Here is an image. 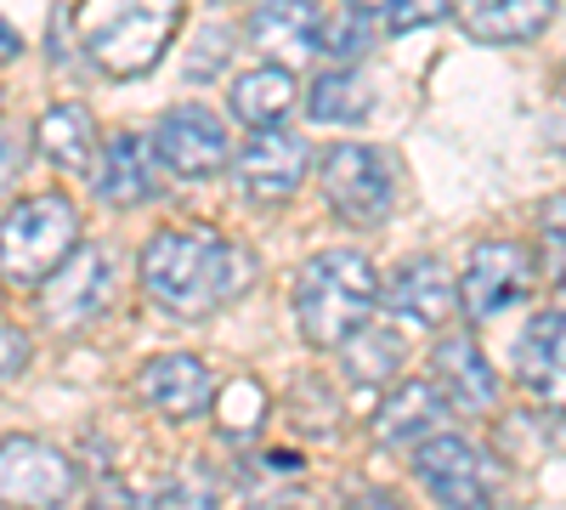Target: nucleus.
Segmentation results:
<instances>
[{
    "instance_id": "1",
    "label": "nucleus",
    "mask_w": 566,
    "mask_h": 510,
    "mask_svg": "<svg viewBox=\"0 0 566 510\" xmlns=\"http://www.w3.org/2000/svg\"><path fill=\"white\" fill-rule=\"evenodd\" d=\"M142 284L170 318H210L255 284V261L210 227H165L142 244Z\"/></svg>"
},
{
    "instance_id": "2",
    "label": "nucleus",
    "mask_w": 566,
    "mask_h": 510,
    "mask_svg": "<svg viewBox=\"0 0 566 510\" xmlns=\"http://www.w3.org/2000/svg\"><path fill=\"white\" fill-rule=\"evenodd\" d=\"M380 272L357 250H317L295 278V318L301 335L317 352H340L352 335L368 330L374 306H380Z\"/></svg>"
},
{
    "instance_id": "3",
    "label": "nucleus",
    "mask_w": 566,
    "mask_h": 510,
    "mask_svg": "<svg viewBox=\"0 0 566 510\" xmlns=\"http://www.w3.org/2000/svg\"><path fill=\"white\" fill-rule=\"evenodd\" d=\"M181 29V0H80L74 34L108 80H142Z\"/></svg>"
},
{
    "instance_id": "4",
    "label": "nucleus",
    "mask_w": 566,
    "mask_h": 510,
    "mask_svg": "<svg viewBox=\"0 0 566 510\" xmlns=\"http://www.w3.org/2000/svg\"><path fill=\"white\" fill-rule=\"evenodd\" d=\"M80 244V210L63 194H34L0 216V272L18 284H45Z\"/></svg>"
},
{
    "instance_id": "5",
    "label": "nucleus",
    "mask_w": 566,
    "mask_h": 510,
    "mask_svg": "<svg viewBox=\"0 0 566 510\" xmlns=\"http://www.w3.org/2000/svg\"><path fill=\"white\" fill-rule=\"evenodd\" d=\"M317 181H323V199L340 221L374 227L391 216L397 199V170L386 148H368V143H335L317 159Z\"/></svg>"
},
{
    "instance_id": "6",
    "label": "nucleus",
    "mask_w": 566,
    "mask_h": 510,
    "mask_svg": "<svg viewBox=\"0 0 566 510\" xmlns=\"http://www.w3.org/2000/svg\"><path fill=\"white\" fill-rule=\"evenodd\" d=\"M408 466L442 510H493L499 504V471L470 437L437 431L431 443H419L408 454Z\"/></svg>"
},
{
    "instance_id": "7",
    "label": "nucleus",
    "mask_w": 566,
    "mask_h": 510,
    "mask_svg": "<svg viewBox=\"0 0 566 510\" xmlns=\"http://www.w3.org/2000/svg\"><path fill=\"white\" fill-rule=\"evenodd\" d=\"M533 256L510 239H488L470 250L464 272H459V312L470 323H493L499 312H510L515 301H527L533 290Z\"/></svg>"
},
{
    "instance_id": "8",
    "label": "nucleus",
    "mask_w": 566,
    "mask_h": 510,
    "mask_svg": "<svg viewBox=\"0 0 566 510\" xmlns=\"http://www.w3.org/2000/svg\"><path fill=\"white\" fill-rule=\"evenodd\" d=\"M74 493V459L40 437L0 443V504L7 510H57Z\"/></svg>"
},
{
    "instance_id": "9",
    "label": "nucleus",
    "mask_w": 566,
    "mask_h": 510,
    "mask_svg": "<svg viewBox=\"0 0 566 510\" xmlns=\"http://www.w3.org/2000/svg\"><path fill=\"white\" fill-rule=\"evenodd\" d=\"M114 301V261L108 250H74L40 290V318L45 330H85L91 318H103V306Z\"/></svg>"
},
{
    "instance_id": "10",
    "label": "nucleus",
    "mask_w": 566,
    "mask_h": 510,
    "mask_svg": "<svg viewBox=\"0 0 566 510\" xmlns=\"http://www.w3.org/2000/svg\"><path fill=\"white\" fill-rule=\"evenodd\" d=\"M154 154L170 176L181 181H205L227 165V125L199 108V103H187V108H170L154 131Z\"/></svg>"
},
{
    "instance_id": "11",
    "label": "nucleus",
    "mask_w": 566,
    "mask_h": 510,
    "mask_svg": "<svg viewBox=\"0 0 566 510\" xmlns=\"http://www.w3.org/2000/svg\"><path fill=\"white\" fill-rule=\"evenodd\" d=\"M136 397L165 420H199L216 408V381L193 352H165L136 368Z\"/></svg>"
},
{
    "instance_id": "12",
    "label": "nucleus",
    "mask_w": 566,
    "mask_h": 510,
    "mask_svg": "<svg viewBox=\"0 0 566 510\" xmlns=\"http://www.w3.org/2000/svg\"><path fill=\"white\" fill-rule=\"evenodd\" d=\"M380 306L402 323H419V330H437V323H448L459 312V278L448 261L437 256H413L391 272V284L380 295Z\"/></svg>"
},
{
    "instance_id": "13",
    "label": "nucleus",
    "mask_w": 566,
    "mask_h": 510,
    "mask_svg": "<svg viewBox=\"0 0 566 510\" xmlns=\"http://www.w3.org/2000/svg\"><path fill=\"white\" fill-rule=\"evenodd\" d=\"M515 375L522 392L555 414H566V306L560 312H538L522 341H515Z\"/></svg>"
},
{
    "instance_id": "14",
    "label": "nucleus",
    "mask_w": 566,
    "mask_h": 510,
    "mask_svg": "<svg viewBox=\"0 0 566 510\" xmlns=\"http://www.w3.org/2000/svg\"><path fill=\"white\" fill-rule=\"evenodd\" d=\"M306 165H312V154H306L301 136H290V131L272 125V131H255L250 143H244V154H239V181H244L250 199L277 205V199H290L301 181H306Z\"/></svg>"
},
{
    "instance_id": "15",
    "label": "nucleus",
    "mask_w": 566,
    "mask_h": 510,
    "mask_svg": "<svg viewBox=\"0 0 566 510\" xmlns=\"http://www.w3.org/2000/svg\"><path fill=\"white\" fill-rule=\"evenodd\" d=\"M323 12L317 0H261L250 18V40L283 69H301L323 52Z\"/></svg>"
},
{
    "instance_id": "16",
    "label": "nucleus",
    "mask_w": 566,
    "mask_h": 510,
    "mask_svg": "<svg viewBox=\"0 0 566 510\" xmlns=\"http://www.w3.org/2000/svg\"><path fill=\"white\" fill-rule=\"evenodd\" d=\"M437 431H448V397L437 386H424V381H397L386 392V403L374 408V437H380L386 448H408L413 454Z\"/></svg>"
},
{
    "instance_id": "17",
    "label": "nucleus",
    "mask_w": 566,
    "mask_h": 510,
    "mask_svg": "<svg viewBox=\"0 0 566 510\" xmlns=\"http://www.w3.org/2000/svg\"><path fill=\"white\" fill-rule=\"evenodd\" d=\"M431 375H437V392L448 397V408H459V414H488L499 403V375L470 335H448L431 352Z\"/></svg>"
},
{
    "instance_id": "18",
    "label": "nucleus",
    "mask_w": 566,
    "mask_h": 510,
    "mask_svg": "<svg viewBox=\"0 0 566 510\" xmlns=\"http://www.w3.org/2000/svg\"><path fill=\"white\" fill-rule=\"evenodd\" d=\"M555 18V0H459V29L482 45L538 40Z\"/></svg>"
},
{
    "instance_id": "19",
    "label": "nucleus",
    "mask_w": 566,
    "mask_h": 510,
    "mask_svg": "<svg viewBox=\"0 0 566 510\" xmlns=\"http://www.w3.org/2000/svg\"><path fill=\"white\" fill-rule=\"evenodd\" d=\"M91 188H97L103 205L130 210L142 199H154V165H148V143L136 131H114L103 143V159L91 170Z\"/></svg>"
},
{
    "instance_id": "20",
    "label": "nucleus",
    "mask_w": 566,
    "mask_h": 510,
    "mask_svg": "<svg viewBox=\"0 0 566 510\" xmlns=\"http://www.w3.org/2000/svg\"><path fill=\"white\" fill-rule=\"evenodd\" d=\"M34 143H40V154L52 159V165L80 170V176H91V170H97V159H103L97 119H91V108H80V103H52V108H45L34 119Z\"/></svg>"
},
{
    "instance_id": "21",
    "label": "nucleus",
    "mask_w": 566,
    "mask_h": 510,
    "mask_svg": "<svg viewBox=\"0 0 566 510\" xmlns=\"http://www.w3.org/2000/svg\"><path fill=\"white\" fill-rule=\"evenodd\" d=\"M227 103H232V119H244L250 131H272L283 114L295 108V69L261 63V69H250V74L232 80Z\"/></svg>"
},
{
    "instance_id": "22",
    "label": "nucleus",
    "mask_w": 566,
    "mask_h": 510,
    "mask_svg": "<svg viewBox=\"0 0 566 510\" xmlns=\"http://www.w3.org/2000/svg\"><path fill=\"white\" fill-rule=\"evenodd\" d=\"M306 108H312V119H317V125H357V119L374 108V91L363 85V74L335 69V74H317Z\"/></svg>"
},
{
    "instance_id": "23",
    "label": "nucleus",
    "mask_w": 566,
    "mask_h": 510,
    "mask_svg": "<svg viewBox=\"0 0 566 510\" xmlns=\"http://www.w3.org/2000/svg\"><path fill=\"white\" fill-rule=\"evenodd\" d=\"M340 352H346V375H352L357 386H380V381H391V375H397V363H402V346H397L391 330H363V335H352Z\"/></svg>"
},
{
    "instance_id": "24",
    "label": "nucleus",
    "mask_w": 566,
    "mask_h": 510,
    "mask_svg": "<svg viewBox=\"0 0 566 510\" xmlns=\"http://www.w3.org/2000/svg\"><path fill=\"white\" fill-rule=\"evenodd\" d=\"M374 45V23H368V12H340V18H328L323 23V58H335V63H352V58H363Z\"/></svg>"
},
{
    "instance_id": "25",
    "label": "nucleus",
    "mask_w": 566,
    "mask_h": 510,
    "mask_svg": "<svg viewBox=\"0 0 566 510\" xmlns=\"http://www.w3.org/2000/svg\"><path fill=\"white\" fill-rule=\"evenodd\" d=\"M538 239H544V272L555 284H566V194H555L538 216Z\"/></svg>"
},
{
    "instance_id": "26",
    "label": "nucleus",
    "mask_w": 566,
    "mask_h": 510,
    "mask_svg": "<svg viewBox=\"0 0 566 510\" xmlns=\"http://www.w3.org/2000/svg\"><path fill=\"white\" fill-rule=\"evenodd\" d=\"M448 12H453V0H391L386 23H391L397 34H408V29H424V23H442Z\"/></svg>"
},
{
    "instance_id": "27",
    "label": "nucleus",
    "mask_w": 566,
    "mask_h": 510,
    "mask_svg": "<svg viewBox=\"0 0 566 510\" xmlns=\"http://www.w3.org/2000/svg\"><path fill=\"white\" fill-rule=\"evenodd\" d=\"M18 170H23V136L12 125H0V194L18 181Z\"/></svg>"
},
{
    "instance_id": "28",
    "label": "nucleus",
    "mask_w": 566,
    "mask_h": 510,
    "mask_svg": "<svg viewBox=\"0 0 566 510\" xmlns=\"http://www.w3.org/2000/svg\"><path fill=\"white\" fill-rule=\"evenodd\" d=\"M23 363H29V341H23V330L0 323V375H18Z\"/></svg>"
},
{
    "instance_id": "29",
    "label": "nucleus",
    "mask_w": 566,
    "mask_h": 510,
    "mask_svg": "<svg viewBox=\"0 0 566 510\" xmlns=\"http://www.w3.org/2000/svg\"><path fill=\"white\" fill-rule=\"evenodd\" d=\"M91 510H154V504H148V499H136L130 488H108V493L91 499Z\"/></svg>"
},
{
    "instance_id": "30",
    "label": "nucleus",
    "mask_w": 566,
    "mask_h": 510,
    "mask_svg": "<svg viewBox=\"0 0 566 510\" xmlns=\"http://www.w3.org/2000/svg\"><path fill=\"white\" fill-rule=\"evenodd\" d=\"M23 52V40H18V29H12V18L7 12H0V63H12Z\"/></svg>"
},
{
    "instance_id": "31",
    "label": "nucleus",
    "mask_w": 566,
    "mask_h": 510,
    "mask_svg": "<svg viewBox=\"0 0 566 510\" xmlns=\"http://www.w3.org/2000/svg\"><path fill=\"white\" fill-rule=\"evenodd\" d=\"M346 510H408L397 493H363V499H352Z\"/></svg>"
},
{
    "instance_id": "32",
    "label": "nucleus",
    "mask_w": 566,
    "mask_h": 510,
    "mask_svg": "<svg viewBox=\"0 0 566 510\" xmlns=\"http://www.w3.org/2000/svg\"><path fill=\"white\" fill-rule=\"evenodd\" d=\"M560 97H566V69H560Z\"/></svg>"
}]
</instances>
